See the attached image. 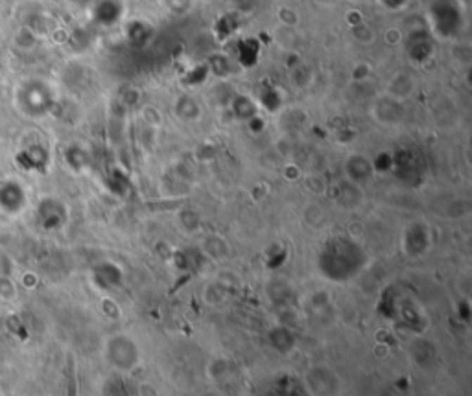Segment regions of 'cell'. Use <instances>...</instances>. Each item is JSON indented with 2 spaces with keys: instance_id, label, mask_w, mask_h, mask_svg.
Returning a JSON list of instances; mask_svg holds the SVG:
<instances>
[]
</instances>
